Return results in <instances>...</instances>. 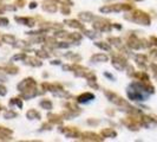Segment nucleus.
<instances>
[{"mask_svg": "<svg viewBox=\"0 0 157 142\" xmlns=\"http://www.w3.org/2000/svg\"><path fill=\"white\" fill-rule=\"evenodd\" d=\"M48 118H50V122H53V123H60L62 122V118L60 116H58V115H52V114H50L48 115Z\"/></svg>", "mask_w": 157, "mask_h": 142, "instance_id": "4be33fe9", "label": "nucleus"}, {"mask_svg": "<svg viewBox=\"0 0 157 142\" xmlns=\"http://www.w3.org/2000/svg\"><path fill=\"white\" fill-rule=\"evenodd\" d=\"M16 4H17V6H19V7H24V5H25V0H17Z\"/></svg>", "mask_w": 157, "mask_h": 142, "instance_id": "72a5a7b5", "label": "nucleus"}, {"mask_svg": "<svg viewBox=\"0 0 157 142\" xmlns=\"http://www.w3.org/2000/svg\"><path fill=\"white\" fill-rule=\"evenodd\" d=\"M64 24H66L67 26H70V27H73V29H84V25L82 23H79L78 20H75V19H67V20H65Z\"/></svg>", "mask_w": 157, "mask_h": 142, "instance_id": "ddd939ff", "label": "nucleus"}, {"mask_svg": "<svg viewBox=\"0 0 157 142\" xmlns=\"http://www.w3.org/2000/svg\"><path fill=\"white\" fill-rule=\"evenodd\" d=\"M79 18L83 20V22H91V20H94V17L92 13H90V12H82V13H79Z\"/></svg>", "mask_w": 157, "mask_h": 142, "instance_id": "dca6fc26", "label": "nucleus"}, {"mask_svg": "<svg viewBox=\"0 0 157 142\" xmlns=\"http://www.w3.org/2000/svg\"><path fill=\"white\" fill-rule=\"evenodd\" d=\"M87 123H89V124H94V126H97V124H99V121H94V120H87Z\"/></svg>", "mask_w": 157, "mask_h": 142, "instance_id": "f704fd0d", "label": "nucleus"}, {"mask_svg": "<svg viewBox=\"0 0 157 142\" xmlns=\"http://www.w3.org/2000/svg\"><path fill=\"white\" fill-rule=\"evenodd\" d=\"M36 56H38L40 58H48V57H50V55H48V53H45V51H43V50L36 51Z\"/></svg>", "mask_w": 157, "mask_h": 142, "instance_id": "c85d7f7f", "label": "nucleus"}, {"mask_svg": "<svg viewBox=\"0 0 157 142\" xmlns=\"http://www.w3.org/2000/svg\"><path fill=\"white\" fill-rule=\"evenodd\" d=\"M33 87H37V82L34 81L33 78H25L23 79L18 85H17V88L19 89V91H25V90H27V89H30V88H33Z\"/></svg>", "mask_w": 157, "mask_h": 142, "instance_id": "20e7f679", "label": "nucleus"}, {"mask_svg": "<svg viewBox=\"0 0 157 142\" xmlns=\"http://www.w3.org/2000/svg\"><path fill=\"white\" fill-rule=\"evenodd\" d=\"M92 100H94V95L91 94V93H85V94L79 95L76 101L78 103H87L90 101H92Z\"/></svg>", "mask_w": 157, "mask_h": 142, "instance_id": "6e6552de", "label": "nucleus"}, {"mask_svg": "<svg viewBox=\"0 0 157 142\" xmlns=\"http://www.w3.org/2000/svg\"><path fill=\"white\" fill-rule=\"evenodd\" d=\"M105 76H106V77H109V78H111V79H112V81L115 79V77H113L112 75H110V73H108V72H105Z\"/></svg>", "mask_w": 157, "mask_h": 142, "instance_id": "58836bf2", "label": "nucleus"}, {"mask_svg": "<svg viewBox=\"0 0 157 142\" xmlns=\"http://www.w3.org/2000/svg\"><path fill=\"white\" fill-rule=\"evenodd\" d=\"M112 65H113V68H116L117 70L122 71L124 70V68L128 66V62H126V59L124 57H122L121 55H116L113 56V58H112Z\"/></svg>", "mask_w": 157, "mask_h": 142, "instance_id": "7ed1b4c3", "label": "nucleus"}, {"mask_svg": "<svg viewBox=\"0 0 157 142\" xmlns=\"http://www.w3.org/2000/svg\"><path fill=\"white\" fill-rule=\"evenodd\" d=\"M92 27L98 32H110L112 29V24H109L108 22H94L92 24Z\"/></svg>", "mask_w": 157, "mask_h": 142, "instance_id": "39448f33", "label": "nucleus"}, {"mask_svg": "<svg viewBox=\"0 0 157 142\" xmlns=\"http://www.w3.org/2000/svg\"><path fill=\"white\" fill-rule=\"evenodd\" d=\"M36 7H37V2L32 1L31 4H30V8H36Z\"/></svg>", "mask_w": 157, "mask_h": 142, "instance_id": "4c0bfd02", "label": "nucleus"}, {"mask_svg": "<svg viewBox=\"0 0 157 142\" xmlns=\"http://www.w3.org/2000/svg\"><path fill=\"white\" fill-rule=\"evenodd\" d=\"M43 10L44 11H46V12H50V13H55L57 12V5H56V2L53 1H44V4H43Z\"/></svg>", "mask_w": 157, "mask_h": 142, "instance_id": "1a4fd4ad", "label": "nucleus"}, {"mask_svg": "<svg viewBox=\"0 0 157 142\" xmlns=\"http://www.w3.org/2000/svg\"><path fill=\"white\" fill-rule=\"evenodd\" d=\"M2 41L6 43V44H12V45H14V43H17L16 37L12 36V34H5V36L2 37Z\"/></svg>", "mask_w": 157, "mask_h": 142, "instance_id": "6ab92c4d", "label": "nucleus"}, {"mask_svg": "<svg viewBox=\"0 0 157 142\" xmlns=\"http://www.w3.org/2000/svg\"><path fill=\"white\" fill-rule=\"evenodd\" d=\"M14 19H16L17 23L21 24V25H27V26H30V27H33L34 26V19H32V18H18V17H14Z\"/></svg>", "mask_w": 157, "mask_h": 142, "instance_id": "9b49d317", "label": "nucleus"}, {"mask_svg": "<svg viewBox=\"0 0 157 142\" xmlns=\"http://www.w3.org/2000/svg\"><path fill=\"white\" fill-rule=\"evenodd\" d=\"M24 62L26 64H29V65H31V66H41V62L38 61L36 57H27L26 56V58L24 59Z\"/></svg>", "mask_w": 157, "mask_h": 142, "instance_id": "4468645a", "label": "nucleus"}, {"mask_svg": "<svg viewBox=\"0 0 157 142\" xmlns=\"http://www.w3.org/2000/svg\"><path fill=\"white\" fill-rule=\"evenodd\" d=\"M1 13H4V10H0V14H1Z\"/></svg>", "mask_w": 157, "mask_h": 142, "instance_id": "a19ab883", "label": "nucleus"}, {"mask_svg": "<svg viewBox=\"0 0 157 142\" xmlns=\"http://www.w3.org/2000/svg\"><path fill=\"white\" fill-rule=\"evenodd\" d=\"M134 6L131 4H113V5H105L99 8L101 13H111V12H121V11H131Z\"/></svg>", "mask_w": 157, "mask_h": 142, "instance_id": "f03ea898", "label": "nucleus"}, {"mask_svg": "<svg viewBox=\"0 0 157 142\" xmlns=\"http://www.w3.org/2000/svg\"><path fill=\"white\" fill-rule=\"evenodd\" d=\"M94 45L97 47H99V49H103V50H105V51H109L111 47L110 45L108 44V43H104V41H96L94 43Z\"/></svg>", "mask_w": 157, "mask_h": 142, "instance_id": "aec40b11", "label": "nucleus"}, {"mask_svg": "<svg viewBox=\"0 0 157 142\" xmlns=\"http://www.w3.org/2000/svg\"><path fill=\"white\" fill-rule=\"evenodd\" d=\"M39 104L43 109H46V110H51L53 108V104L50 100H43V101H40Z\"/></svg>", "mask_w": 157, "mask_h": 142, "instance_id": "a211bd4d", "label": "nucleus"}, {"mask_svg": "<svg viewBox=\"0 0 157 142\" xmlns=\"http://www.w3.org/2000/svg\"><path fill=\"white\" fill-rule=\"evenodd\" d=\"M150 56L154 57V58L157 57V50H151V51H150Z\"/></svg>", "mask_w": 157, "mask_h": 142, "instance_id": "c9c22d12", "label": "nucleus"}, {"mask_svg": "<svg viewBox=\"0 0 157 142\" xmlns=\"http://www.w3.org/2000/svg\"><path fill=\"white\" fill-rule=\"evenodd\" d=\"M51 64H52V65H55V64L59 65V64H60V61H58V59H57V61H52V62H51Z\"/></svg>", "mask_w": 157, "mask_h": 142, "instance_id": "ea45409f", "label": "nucleus"}, {"mask_svg": "<svg viewBox=\"0 0 157 142\" xmlns=\"http://www.w3.org/2000/svg\"><path fill=\"white\" fill-rule=\"evenodd\" d=\"M136 1H140V0H136Z\"/></svg>", "mask_w": 157, "mask_h": 142, "instance_id": "79ce46f5", "label": "nucleus"}, {"mask_svg": "<svg viewBox=\"0 0 157 142\" xmlns=\"http://www.w3.org/2000/svg\"><path fill=\"white\" fill-rule=\"evenodd\" d=\"M45 129H48V130H50V129H51V126H50V124H43L40 130H45Z\"/></svg>", "mask_w": 157, "mask_h": 142, "instance_id": "e433bc0d", "label": "nucleus"}, {"mask_svg": "<svg viewBox=\"0 0 157 142\" xmlns=\"http://www.w3.org/2000/svg\"><path fill=\"white\" fill-rule=\"evenodd\" d=\"M82 136V139L83 140H89V141H102L103 137H99L97 134H94V133H83V134H80Z\"/></svg>", "mask_w": 157, "mask_h": 142, "instance_id": "9d476101", "label": "nucleus"}, {"mask_svg": "<svg viewBox=\"0 0 157 142\" xmlns=\"http://www.w3.org/2000/svg\"><path fill=\"white\" fill-rule=\"evenodd\" d=\"M135 62H136V64H137L140 68L145 69V68H147V64H148V57L145 55L140 53V55H137L135 57Z\"/></svg>", "mask_w": 157, "mask_h": 142, "instance_id": "0eeeda50", "label": "nucleus"}, {"mask_svg": "<svg viewBox=\"0 0 157 142\" xmlns=\"http://www.w3.org/2000/svg\"><path fill=\"white\" fill-rule=\"evenodd\" d=\"M101 134H102V136H104V137H109V139H113V137L117 136V133H116L113 129H111V128L103 129L102 132H101Z\"/></svg>", "mask_w": 157, "mask_h": 142, "instance_id": "2eb2a0df", "label": "nucleus"}, {"mask_svg": "<svg viewBox=\"0 0 157 142\" xmlns=\"http://www.w3.org/2000/svg\"><path fill=\"white\" fill-rule=\"evenodd\" d=\"M26 58V55L25 53H19V55H16L12 57V61L16 62V61H24Z\"/></svg>", "mask_w": 157, "mask_h": 142, "instance_id": "cd10ccee", "label": "nucleus"}, {"mask_svg": "<svg viewBox=\"0 0 157 142\" xmlns=\"http://www.w3.org/2000/svg\"><path fill=\"white\" fill-rule=\"evenodd\" d=\"M60 132L65 134V136L70 137V139H75V137H79L80 133L76 128H72V127H66L65 129H60Z\"/></svg>", "mask_w": 157, "mask_h": 142, "instance_id": "423d86ee", "label": "nucleus"}, {"mask_svg": "<svg viewBox=\"0 0 157 142\" xmlns=\"http://www.w3.org/2000/svg\"><path fill=\"white\" fill-rule=\"evenodd\" d=\"M7 93V90H6V88L4 87L2 84H0V96H5Z\"/></svg>", "mask_w": 157, "mask_h": 142, "instance_id": "2f4dec72", "label": "nucleus"}, {"mask_svg": "<svg viewBox=\"0 0 157 142\" xmlns=\"http://www.w3.org/2000/svg\"><path fill=\"white\" fill-rule=\"evenodd\" d=\"M55 2H58V4H62V5H66V6H72L73 2L71 0H53Z\"/></svg>", "mask_w": 157, "mask_h": 142, "instance_id": "bb28decb", "label": "nucleus"}, {"mask_svg": "<svg viewBox=\"0 0 157 142\" xmlns=\"http://www.w3.org/2000/svg\"><path fill=\"white\" fill-rule=\"evenodd\" d=\"M26 117L30 120H40V114L36 109H31L26 112Z\"/></svg>", "mask_w": 157, "mask_h": 142, "instance_id": "f3484780", "label": "nucleus"}, {"mask_svg": "<svg viewBox=\"0 0 157 142\" xmlns=\"http://www.w3.org/2000/svg\"><path fill=\"white\" fill-rule=\"evenodd\" d=\"M10 24V20L7 18H0V26H6Z\"/></svg>", "mask_w": 157, "mask_h": 142, "instance_id": "7c9ffc66", "label": "nucleus"}, {"mask_svg": "<svg viewBox=\"0 0 157 142\" xmlns=\"http://www.w3.org/2000/svg\"><path fill=\"white\" fill-rule=\"evenodd\" d=\"M109 41H111V44H113L115 46H122V40L121 38H116V37H112V38H109Z\"/></svg>", "mask_w": 157, "mask_h": 142, "instance_id": "5701e85b", "label": "nucleus"}, {"mask_svg": "<svg viewBox=\"0 0 157 142\" xmlns=\"http://www.w3.org/2000/svg\"><path fill=\"white\" fill-rule=\"evenodd\" d=\"M70 6H66V5H63V7L60 8V11H62V13L63 14H70Z\"/></svg>", "mask_w": 157, "mask_h": 142, "instance_id": "c756f323", "label": "nucleus"}, {"mask_svg": "<svg viewBox=\"0 0 157 142\" xmlns=\"http://www.w3.org/2000/svg\"><path fill=\"white\" fill-rule=\"evenodd\" d=\"M125 19L132 22V23L140 24V25H144V26H149L151 24V18L148 13L143 12L141 10H135L132 13H129L124 17Z\"/></svg>", "mask_w": 157, "mask_h": 142, "instance_id": "f257e3e1", "label": "nucleus"}, {"mask_svg": "<svg viewBox=\"0 0 157 142\" xmlns=\"http://www.w3.org/2000/svg\"><path fill=\"white\" fill-rule=\"evenodd\" d=\"M10 104H11V105L16 104V105H18L19 108H23V102H21L19 98H12V100L10 101Z\"/></svg>", "mask_w": 157, "mask_h": 142, "instance_id": "a878e982", "label": "nucleus"}, {"mask_svg": "<svg viewBox=\"0 0 157 142\" xmlns=\"http://www.w3.org/2000/svg\"><path fill=\"white\" fill-rule=\"evenodd\" d=\"M84 34L86 36L87 38H90V39H94V38L99 37V33H96V32H92V31H85Z\"/></svg>", "mask_w": 157, "mask_h": 142, "instance_id": "b1692460", "label": "nucleus"}, {"mask_svg": "<svg viewBox=\"0 0 157 142\" xmlns=\"http://www.w3.org/2000/svg\"><path fill=\"white\" fill-rule=\"evenodd\" d=\"M149 40H150V43H151V45H155V46H157V37L151 36Z\"/></svg>", "mask_w": 157, "mask_h": 142, "instance_id": "473e14b6", "label": "nucleus"}, {"mask_svg": "<svg viewBox=\"0 0 157 142\" xmlns=\"http://www.w3.org/2000/svg\"><path fill=\"white\" fill-rule=\"evenodd\" d=\"M4 70H5V72H7V73L16 75V73H18L19 69H18V68H16V66H12V65H7V66H6Z\"/></svg>", "mask_w": 157, "mask_h": 142, "instance_id": "412c9836", "label": "nucleus"}, {"mask_svg": "<svg viewBox=\"0 0 157 142\" xmlns=\"http://www.w3.org/2000/svg\"><path fill=\"white\" fill-rule=\"evenodd\" d=\"M109 57L104 53H97L91 57V62L92 63H102V62H108Z\"/></svg>", "mask_w": 157, "mask_h": 142, "instance_id": "f8f14e48", "label": "nucleus"}, {"mask_svg": "<svg viewBox=\"0 0 157 142\" xmlns=\"http://www.w3.org/2000/svg\"><path fill=\"white\" fill-rule=\"evenodd\" d=\"M4 117L7 118V120H8V118H14V117H17V112H14V111H12V110L5 111Z\"/></svg>", "mask_w": 157, "mask_h": 142, "instance_id": "393cba45", "label": "nucleus"}]
</instances>
